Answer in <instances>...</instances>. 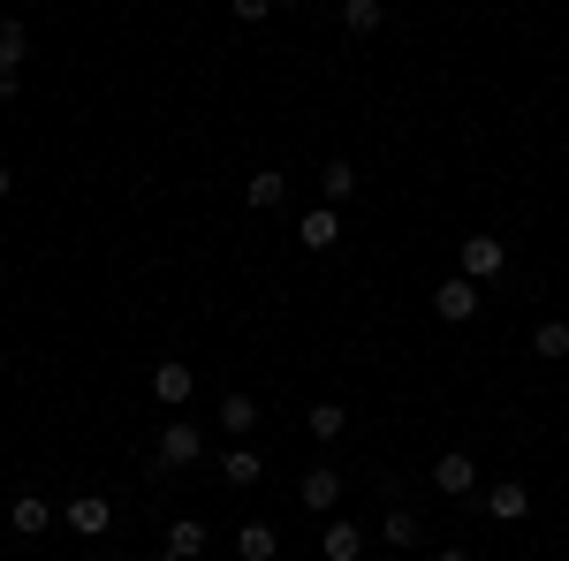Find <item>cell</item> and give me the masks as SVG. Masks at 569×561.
<instances>
[{"label":"cell","instance_id":"603a6c76","mask_svg":"<svg viewBox=\"0 0 569 561\" xmlns=\"http://www.w3.org/2000/svg\"><path fill=\"white\" fill-rule=\"evenodd\" d=\"M433 561H471V554H463V547H440V554Z\"/></svg>","mask_w":569,"mask_h":561},{"label":"cell","instance_id":"ba28073f","mask_svg":"<svg viewBox=\"0 0 569 561\" xmlns=\"http://www.w3.org/2000/svg\"><path fill=\"white\" fill-rule=\"evenodd\" d=\"M190 394H198V372H190V364H176V357L152 364V402H160V410H182Z\"/></svg>","mask_w":569,"mask_h":561},{"label":"cell","instance_id":"5bb4252c","mask_svg":"<svg viewBox=\"0 0 569 561\" xmlns=\"http://www.w3.org/2000/svg\"><path fill=\"white\" fill-rule=\"evenodd\" d=\"M160 554H168V561H198V554H206V523H198V517H176Z\"/></svg>","mask_w":569,"mask_h":561},{"label":"cell","instance_id":"8fae6325","mask_svg":"<svg viewBox=\"0 0 569 561\" xmlns=\"http://www.w3.org/2000/svg\"><path fill=\"white\" fill-rule=\"evenodd\" d=\"M486 517H493V523H525V517H531V485H517V478H501V485L486 493Z\"/></svg>","mask_w":569,"mask_h":561},{"label":"cell","instance_id":"30bf717a","mask_svg":"<svg viewBox=\"0 0 569 561\" xmlns=\"http://www.w3.org/2000/svg\"><path fill=\"white\" fill-rule=\"evenodd\" d=\"M220 432H228V440H251V432H259V402H251V394L236 388V394H220Z\"/></svg>","mask_w":569,"mask_h":561},{"label":"cell","instance_id":"44dd1931","mask_svg":"<svg viewBox=\"0 0 569 561\" xmlns=\"http://www.w3.org/2000/svg\"><path fill=\"white\" fill-rule=\"evenodd\" d=\"M531 349L555 364V357H569V319H539V334H531Z\"/></svg>","mask_w":569,"mask_h":561},{"label":"cell","instance_id":"7402d4cb","mask_svg":"<svg viewBox=\"0 0 569 561\" xmlns=\"http://www.w3.org/2000/svg\"><path fill=\"white\" fill-rule=\"evenodd\" d=\"M380 539H388V547H418V517H410V509H388V517H380Z\"/></svg>","mask_w":569,"mask_h":561},{"label":"cell","instance_id":"6da1fadb","mask_svg":"<svg viewBox=\"0 0 569 561\" xmlns=\"http://www.w3.org/2000/svg\"><path fill=\"white\" fill-rule=\"evenodd\" d=\"M190 463H206V425H190V418H168L160 440H152V471H190Z\"/></svg>","mask_w":569,"mask_h":561},{"label":"cell","instance_id":"9a60e30c","mask_svg":"<svg viewBox=\"0 0 569 561\" xmlns=\"http://www.w3.org/2000/svg\"><path fill=\"white\" fill-rule=\"evenodd\" d=\"M357 198V168L350 160H327V168H319V206H350Z\"/></svg>","mask_w":569,"mask_h":561},{"label":"cell","instance_id":"d4e9b609","mask_svg":"<svg viewBox=\"0 0 569 561\" xmlns=\"http://www.w3.org/2000/svg\"><path fill=\"white\" fill-rule=\"evenodd\" d=\"M144 561H168V554H144Z\"/></svg>","mask_w":569,"mask_h":561},{"label":"cell","instance_id":"5b68a950","mask_svg":"<svg viewBox=\"0 0 569 561\" xmlns=\"http://www.w3.org/2000/svg\"><path fill=\"white\" fill-rule=\"evenodd\" d=\"M433 311L448 319V327H471V319H479V281H463V273H448V281L433 289Z\"/></svg>","mask_w":569,"mask_h":561},{"label":"cell","instance_id":"d6986e66","mask_svg":"<svg viewBox=\"0 0 569 561\" xmlns=\"http://www.w3.org/2000/svg\"><path fill=\"white\" fill-rule=\"evenodd\" d=\"M220 478H228V485H259L266 463L251 455V448H228V455H220Z\"/></svg>","mask_w":569,"mask_h":561},{"label":"cell","instance_id":"277c9868","mask_svg":"<svg viewBox=\"0 0 569 561\" xmlns=\"http://www.w3.org/2000/svg\"><path fill=\"white\" fill-rule=\"evenodd\" d=\"M61 523H69L77 539H107V531H114V501H107V493H77V501L61 509Z\"/></svg>","mask_w":569,"mask_h":561},{"label":"cell","instance_id":"3957f363","mask_svg":"<svg viewBox=\"0 0 569 561\" xmlns=\"http://www.w3.org/2000/svg\"><path fill=\"white\" fill-rule=\"evenodd\" d=\"M456 273H463V281H493V273H509V243H501V236H463Z\"/></svg>","mask_w":569,"mask_h":561},{"label":"cell","instance_id":"52a82bcc","mask_svg":"<svg viewBox=\"0 0 569 561\" xmlns=\"http://www.w3.org/2000/svg\"><path fill=\"white\" fill-rule=\"evenodd\" d=\"M53 517H61V509H53L46 493H16V501H8V531H16V539H39V531H53Z\"/></svg>","mask_w":569,"mask_h":561},{"label":"cell","instance_id":"7c38bea8","mask_svg":"<svg viewBox=\"0 0 569 561\" xmlns=\"http://www.w3.org/2000/svg\"><path fill=\"white\" fill-rule=\"evenodd\" d=\"M281 198H289V174L281 168H259L251 182H243V206H251V213H273Z\"/></svg>","mask_w":569,"mask_h":561},{"label":"cell","instance_id":"7a4b0ae2","mask_svg":"<svg viewBox=\"0 0 569 561\" xmlns=\"http://www.w3.org/2000/svg\"><path fill=\"white\" fill-rule=\"evenodd\" d=\"M342 493H350V485H342L335 463H311V471L297 478V501H305L311 517H327V523H335V509H342Z\"/></svg>","mask_w":569,"mask_h":561},{"label":"cell","instance_id":"e0dca14e","mask_svg":"<svg viewBox=\"0 0 569 561\" xmlns=\"http://www.w3.org/2000/svg\"><path fill=\"white\" fill-rule=\"evenodd\" d=\"M319 547H327V561H365V531H357V523H327V539H319Z\"/></svg>","mask_w":569,"mask_h":561},{"label":"cell","instance_id":"9c48e42d","mask_svg":"<svg viewBox=\"0 0 569 561\" xmlns=\"http://www.w3.org/2000/svg\"><path fill=\"white\" fill-rule=\"evenodd\" d=\"M297 243H305V251H335V243H342V213H335V206H311V213L297 220Z\"/></svg>","mask_w":569,"mask_h":561},{"label":"cell","instance_id":"2e32d148","mask_svg":"<svg viewBox=\"0 0 569 561\" xmlns=\"http://www.w3.org/2000/svg\"><path fill=\"white\" fill-rule=\"evenodd\" d=\"M281 554V531H273V523H243V531H236V561H273Z\"/></svg>","mask_w":569,"mask_h":561},{"label":"cell","instance_id":"cb8c5ba5","mask_svg":"<svg viewBox=\"0 0 569 561\" xmlns=\"http://www.w3.org/2000/svg\"><path fill=\"white\" fill-rule=\"evenodd\" d=\"M8 190H16V174H8V168H0V198H8Z\"/></svg>","mask_w":569,"mask_h":561},{"label":"cell","instance_id":"8992f818","mask_svg":"<svg viewBox=\"0 0 569 561\" xmlns=\"http://www.w3.org/2000/svg\"><path fill=\"white\" fill-rule=\"evenodd\" d=\"M433 493H448V501H463V493H479V463L463 455V448H448L433 463Z\"/></svg>","mask_w":569,"mask_h":561},{"label":"cell","instance_id":"ffe728a7","mask_svg":"<svg viewBox=\"0 0 569 561\" xmlns=\"http://www.w3.org/2000/svg\"><path fill=\"white\" fill-rule=\"evenodd\" d=\"M342 23H350L357 39H372V31L388 23V8H380V0H342Z\"/></svg>","mask_w":569,"mask_h":561},{"label":"cell","instance_id":"4fadbf2b","mask_svg":"<svg viewBox=\"0 0 569 561\" xmlns=\"http://www.w3.org/2000/svg\"><path fill=\"white\" fill-rule=\"evenodd\" d=\"M305 432L319 440V448H335V440L350 432V410H342V402H311V410H305Z\"/></svg>","mask_w":569,"mask_h":561},{"label":"cell","instance_id":"ac0fdd59","mask_svg":"<svg viewBox=\"0 0 569 561\" xmlns=\"http://www.w3.org/2000/svg\"><path fill=\"white\" fill-rule=\"evenodd\" d=\"M23 53H31V31H23L16 16H0V77H16V69H23Z\"/></svg>","mask_w":569,"mask_h":561}]
</instances>
